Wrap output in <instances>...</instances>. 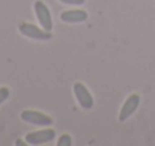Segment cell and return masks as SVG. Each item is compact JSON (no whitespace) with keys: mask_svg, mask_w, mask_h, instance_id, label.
<instances>
[{"mask_svg":"<svg viewBox=\"0 0 155 146\" xmlns=\"http://www.w3.org/2000/svg\"><path fill=\"white\" fill-rule=\"evenodd\" d=\"M20 32L21 35L27 36V38H32V39H38V41H47L51 38V33L44 30V29H39L36 27L35 24H30V23H23L20 24Z\"/></svg>","mask_w":155,"mask_h":146,"instance_id":"cell-2","label":"cell"},{"mask_svg":"<svg viewBox=\"0 0 155 146\" xmlns=\"http://www.w3.org/2000/svg\"><path fill=\"white\" fill-rule=\"evenodd\" d=\"M33 9H35V14H36V18H38L41 27L44 30L50 32L53 29V21H51V14H50L48 6L42 0H36L33 3Z\"/></svg>","mask_w":155,"mask_h":146,"instance_id":"cell-1","label":"cell"},{"mask_svg":"<svg viewBox=\"0 0 155 146\" xmlns=\"http://www.w3.org/2000/svg\"><path fill=\"white\" fill-rule=\"evenodd\" d=\"M9 98V89L8 88H0V105Z\"/></svg>","mask_w":155,"mask_h":146,"instance_id":"cell-9","label":"cell"},{"mask_svg":"<svg viewBox=\"0 0 155 146\" xmlns=\"http://www.w3.org/2000/svg\"><path fill=\"white\" fill-rule=\"evenodd\" d=\"M72 91H74V95L77 98L78 104H80L83 108L89 110V108L94 107V98H92V95L89 94V91L86 89V86H84L83 83H74Z\"/></svg>","mask_w":155,"mask_h":146,"instance_id":"cell-5","label":"cell"},{"mask_svg":"<svg viewBox=\"0 0 155 146\" xmlns=\"http://www.w3.org/2000/svg\"><path fill=\"white\" fill-rule=\"evenodd\" d=\"M21 119L27 124H33L38 127H47V125L53 124V119L50 116H47L41 111H35V110H24L21 113Z\"/></svg>","mask_w":155,"mask_h":146,"instance_id":"cell-3","label":"cell"},{"mask_svg":"<svg viewBox=\"0 0 155 146\" xmlns=\"http://www.w3.org/2000/svg\"><path fill=\"white\" fill-rule=\"evenodd\" d=\"M54 137H56V131L51 128L39 130V131L29 133L26 136V143H29V145H44V143L51 142Z\"/></svg>","mask_w":155,"mask_h":146,"instance_id":"cell-4","label":"cell"},{"mask_svg":"<svg viewBox=\"0 0 155 146\" xmlns=\"http://www.w3.org/2000/svg\"><path fill=\"white\" fill-rule=\"evenodd\" d=\"M62 3H66V5H83L84 0H59Z\"/></svg>","mask_w":155,"mask_h":146,"instance_id":"cell-10","label":"cell"},{"mask_svg":"<svg viewBox=\"0 0 155 146\" xmlns=\"http://www.w3.org/2000/svg\"><path fill=\"white\" fill-rule=\"evenodd\" d=\"M71 145H72V140H71V136H68V134L60 136V139L57 140V146H71Z\"/></svg>","mask_w":155,"mask_h":146,"instance_id":"cell-8","label":"cell"},{"mask_svg":"<svg viewBox=\"0 0 155 146\" xmlns=\"http://www.w3.org/2000/svg\"><path fill=\"white\" fill-rule=\"evenodd\" d=\"M139 104H140V97H139L137 94L130 95V97L127 98V101L124 102L120 111H119V121H120V122L127 121V119H128V118L137 110Z\"/></svg>","mask_w":155,"mask_h":146,"instance_id":"cell-6","label":"cell"},{"mask_svg":"<svg viewBox=\"0 0 155 146\" xmlns=\"http://www.w3.org/2000/svg\"><path fill=\"white\" fill-rule=\"evenodd\" d=\"M60 20L65 23H83L87 20V14H86V11H81V9L65 11L60 14Z\"/></svg>","mask_w":155,"mask_h":146,"instance_id":"cell-7","label":"cell"}]
</instances>
